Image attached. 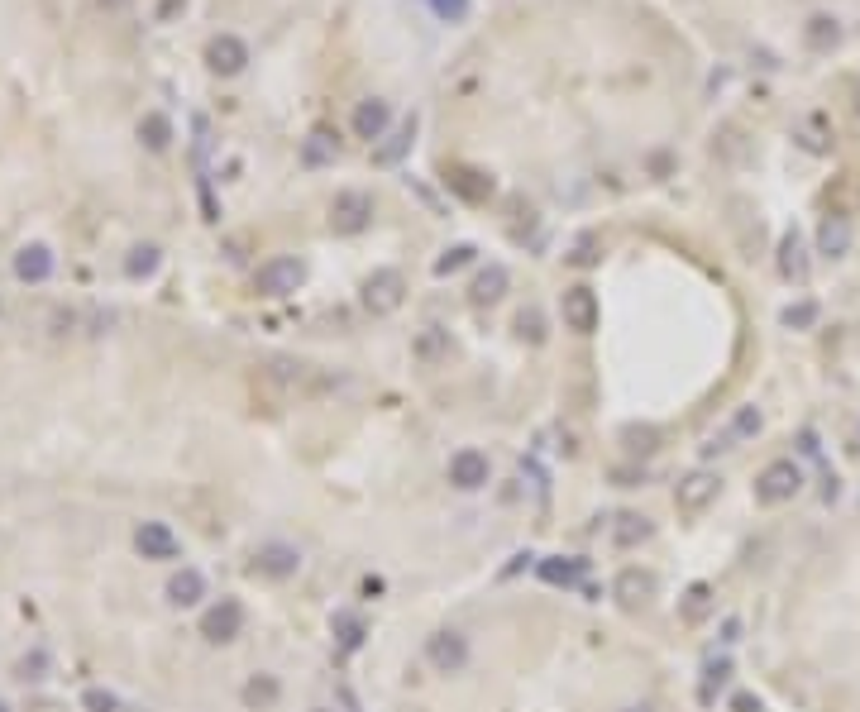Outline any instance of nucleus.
Instances as JSON below:
<instances>
[{
    "instance_id": "1",
    "label": "nucleus",
    "mask_w": 860,
    "mask_h": 712,
    "mask_svg": "<svg viewBox=\"0 0 860 712\" xmlns=\"http://www.w3.org/2000/svg\"><path fill=\"white\" fill-rule=\"evenodd\" d=\"M803 493V464L798 459H774L755 474V502L760 507H784Z\"/></svg>"
},
{
    "instance_id": "2",
    "label": "nucleus",
    "mask_w": 860,
    "mask_h": 712,
    "mask_svg": "<svg viewBox=\"0 0 860 712\" xmlns=\"http://www.w3.org/2000/svg\"><path fill=\"white\" fill-rule=\"evenodd\" d=\"M301 282H306V263L278 254V259H268L263 268H258L254 287H258V297H292Z\"/></svg>"
},
{
    "instance_id": "3",
    "label": "nucleus",
    "mask_w": 860,
    "mask_h": 712,
    "mask_svg": "<svg viewBox=\"0 0 860 712\" xmlns=\"http://www.w3.org/2000/svg\"><path fill=\"white\" fill-rule=\"evenodd\" d=\"M717 493H722V478L712 474V469H693V474L679 478V488H674V507H679L684 517H698L703 507L717 502Z\"/></svg>"
},
{
    "instance_id": "4",
    "label": "nucleus",
    "mask_w": 860,
    "mask_h": 712,
    "mask_svg": "<svg viewBox=\"0 0 860 712\" xmlns=\"http://www.w3.org/2000/svg\"><path fill=\"white\" fill-rule=\"evenodd\" d=\"M445 478H450V488H459V493H478V488H488L493 464H488V454H483V450L464 445V450L450 454V469H445Z\"/></svg>"
},
{
    "instance_id": "5",
    "label": "nucleus",
    "mask_w": 860,
    "mask_h": 712,
    "mask_svg": "<svg viewBox=\"0 0 860 712\" xmlns=\"http://www.w3.org/2000/svg\"><path fill=\"white\" fill-rule=\"evenodd\" d=\"M426 660L435 674H459V669L469 665V636L464 631H435V636H426Z\"/></svg>"
},
{
    "instance_id": "6",
    "label": "nucleus",
    "mask_w": 860,
    "mask_h": 712,
    "mask_svg": "<svg viewBox=\"0 0 860 712\" xmlns=\"http://www.w3.org/2000/svg\"><path fill=\"white\" fill-rule=\"evenodd\" d=\"M402 302H407V278H402L397 268H378V273L364 282V306L373 316H392Z\"/></svg>"
},
{
    "instance_id": "7",
    "label": "nucleus",
    "mask_w": 860,
    "mask_h": 712,
    "mask_svg": "<svg viewBox=\"0 0 860 712\" xmlns=\"http://www.w3.org/2000/svg\"><path fill=\"white\" fill-rule=\"evenodd\" d=\"M239 631H244V603H239V598H220V603L206 607V617H201V636H206L211 646H230Z\"/></svg>"
},
{
    "instance_id": "8",
    "label": "nucleus",
    "mask_w": 860,
    "mask_h": 712,
    "mask_svg": "<svg viewBox=\"0 0 860 712\" xmlns=\"http://www.w3.org/2000/svg\"><path fill=\"white\" fill-rule=\"evenodd\" d=\"M559 311H564V330H574V335H593V330H598V321H602L598 292H593V287H583V282L564 292Z\"/></svg>"
},
{
    "instance_id": "9",
    "label": "nucleus",
    "mask_w": 860,
    "mask_h": 712,
    "mask_svg": "<svg viewBox=\"0 0 860 712\" xmlns=\"http://www.w3.org/2000/svg\"><path fill=\"white\" fill-rule=\"evenodd\" d=\"M134 550L144 555V560L153 564H168L182 555V540H177V531H172L168 521H139V531H134Z\"/></svg>"
},
{
    "instance_id": "10",
    "label": "nucleus",
    "mask_w": 860,
    "mask_h": 712,
    "mask_svg": "<svg viewBox=\"0 0 860 712\" xmlns=\"http://www.w3.org/2000/svg\"><path fill=\"white\" fill-rule=\"evenodd\" d=\"M368 220H373V196L368 192H335V201H330V225H335V235H359V230H368Z\"/></svg>"
},
{
    "instance_id": "11",
    "label": "nucleus",
    "mask_w": 860,
    "mask_h": 712,
    "mask_svg": "<svg viewBox=\"0 0 860 712\" xmlns=\"http://www.w3.org/2000/svg\"><path fill=\"white\" fill-rule=\"evenodd\" d=\"M297 569H301V550L287 545V540H263L254 550V574H263V579H292Z\"/></svg>"
},
{
    "instance_id": "12",
    "label": "nucleus",
    "mask_w": 860,
    "mask_h": 712,
    "mask_svg": "<svg viewBox=\"0 0 860 712\" xmlns=\"http://www.w3.org/2000/svg\"><path fill=\"white\" fill-rule=\"evenodd\" d=\"M206 67H211L215 77H239L249 67V44L239 34H215L211 44H206Z\"/></svg>"
},
{
    "instance_id": "13",
    "label": "nucleus",
    "mask_w": 860,
    "mask_h": 712,
    "mask_svg": "<svg viewBox=\"0 0 860 712\" xmlns=\"http://www.w3.org/2000/svg\"><path fill=\"white\" fill-rule=\"evenodd\" d=\"M387 125H392V106L387 101H359L354 106V134L359 139H368V144H378V139H387Z\"/></svg>"
},
{
    "instance_id": "14",
    "label": "nucleus",
    "mask_w": 860,
    "mask_h": 712,
    "mask_svg": "<svg viewBox=\"0 0 860 712\" xmlns=\"http://www.w3.org/2000/svg\"><path fill=\"white\" fill-rule=\"evenodd\" d=\"M612 593H617V603H622V607H631V612H636V607H645L650 598H655V574H650V569H622Z\"/></svg>"
},
{
    "instance_id": "15",
    "label": "nucleus",
    "mask_w": 860,
    "mask_h": 712,
    "mask_svg": "<svg viewBox=\"0 0 860 712\" xmlns=\"http://www.w3.org/2000/svg\"><path fill=\"white\" fill-rule=\"evenodd\" d=\"M15 278L20 282H48L53 278V249L48 244H24L15 254Z\"/></svg>"
},
{
    "instance_id": "16",
    "label": "nucleus",
    "mask_w": 860,
    "mask_h": 712,
    "mask_svg": "<svg viewBox=\"0 0 860 712\" xmlns=\"http://www.w3.org/2000/svg\"><path fill=\"white\" fill-rule=\"evenodd\" d=\"M817 254L822 259H846L851 254V225H846V216H827L817 225Z\"/></svg>"
},
{
    "instance_id": "17",
    "label": "nucleus",
    "mask_w": 860,
    "mask_h": 712,
    "mask_svg": "<svg viewBox=\"0 0 860 712\" xmlns=\"http://www.w3.org/2000/svg\"><path fill=\"white\" fill-rule=\"evenodd\" d=\"M779 273L789 282H808V249H803V235L789 230L779 239Z\"/></svg>"
},
{
    "instance_id": "18",
    "label": "nucleus",
    "mask_w": 860,
    "mask_h": 712,
    "mask_svg": "<svg viewBox=\"0 0 860 712\" xmlns=\"http://www.w3.org/2000/svg\"><path fill=\"white\" fill-rule=\"evenodd\" d=\"M206 598V579H201V569H177L168 579V603L172 607H196Z\"/></svg>"
},
{
    "instance_id": "19",
    "label": "nucleus",
    "mask_w": 860,
    "mask_h": 712,
    "mask_svg": "<svg viewBox=\"0 0 860 712\" xmlns=\"http://www.w3.org/2000/svg\"><path fill=\"white\" fill-rule=\"evenodd\" d=\"M278 698H282L278 674H249V684H244V708L268 712V708H278Z\"/></svg>"
},
{
    "instance_id": "20",
    "label": "nucleus",
    "mask_w": 860,
    "mask_h": 712,
    "mask_svg": "<svg viewBox=\"0 0 860 712\" xmlns=\"http://www.w3.org/2000/svg\"><path fill=\"white\" fill-rule=\"evenodd\" d=\"M536 569H540V579H545V583H555V588H569V583H579V579H583V569H588V564L574 560V555H545Z\"/></svg>"
},
{
    "instance_id": "21",
    "label": "nucleus",
    "mask_w": 860,
    "mask_h": 712,
    "mask_svg": "<svg viewBox=\"0 0 860 712\" xmlns=\"http://www.w3.org/2000/svg\"><path fill=\"white\" fill-rule=\"evenodd\" d=\"M411 139H416V120H407V125H397V130L387 134V144H373V163L378 168H392V163H402L411 149Z\"/></svg>"
},
{
    "instance_id": "22",
    "label": "nucleus",
    "mask_w": 860,
    "mask_h": 712,
    "mask_svg": "<svg viewBox=\"0 0 860 712\" xmlns=\"http://www.w3.org/2000/svg\"><path fill=\"white\" fill-rule=\"evenodd\" d=\"M330 631H335V641H340V650H359L368 636V622L354 612V607H340L335 617H330Z\"/></svg>"
},
{
    "instance_id": "23",
    "label": "nucleus",
    "mask_w": 860,
    "mask_h": 712,
    "mask_svg": "<svg viewBox=\"0 0 860 712\" xmlns=\"http://www.w3.org/2000/svg\"><path fill=\"white\" fill-rule=\"evenodd\" d=\"M507 282H512V278H507V268H502V263H488V268L473 278V302H478V306L502 302V297H507Z\"/></svg>"
},
{
    "instance_id": "24",
    "label": "nucleus",
    "mask_w": 860,
    "mask_h": 712,
    "mask_svg": "<svg viewBox=\"0 0 860 712\" xmlns=\"http://www.w3.org/2000/svg\"><path fill=\"white\" fill-rule=\"evenodd\" d=\"M655 536V526L641 517V512H622V517L612 521V540L622 545V550H631V545H641V540Z\"/></svg>"
},
{
    "instance_id": "25",
    "label": "nucleus",
    "mask_w": 860,
    "mask_h": 712,
    "mask_svg": "<svg viewBox=\"0 0 860 712\" xmlns=\"http://www.w3.org/2000/svg\"><path fill=\"white\" fill-rule=\"evenodd\" d=\"M837 39H841V29H837V20H832V15H813V20H808V48H813V53L837 48Z\"/></svg>"
},
{
    "instance_id": "26",
    "label": "nucleus",
    "mask_w": 860,
    "mask_h": 712,
    "mask_svg": "<svg viewBox=\"0 0 860 712\" xmlns=\"http://www.w3.org/2000/svg\"><path fill=\"white\" fill-rule=\"evenodd\" d=\"M139 139H144V144H149L153 153H158V149H168V139H172L168 115H158V110H149V115L139 120Z\"/></svg>"
},
{
    "instance_id": "27",
    "label": "nucleus",
    "mask_w": 860,
    "mask_h": 712,
    "mask_svg": "<svg viewBox=\"0 0 860 712\" xmlns=\"http://www.w3.org/2000/svg\"><path fill=\"white\" fill-rule=\"evenodd\" d=\"M450 187L459 196H469V201H483V196H493V177L483 173H469V168H459V173L450 177Z\"/></svg>"
},
{
    "instance_id": "28",
    "label": "nucleus",
    "mask_w": 860,
    "mask_h": 712,
    "mask_svg": "<svg viewBox=\"0 0 860 712\" xmlns=\"http://www.w3.org/2000/svg\"><path fill=\"white\" fill-rule=\"evenodd\" d=\"M473 254H478L473 244H450V249L435 259V278H454L459 268H469V263H473Z\"/></svg>"
},
{
    "instance_id": "29",
    "label": "nucleus",
    "mask_w": 860,
    "mask_h": 712,
    "mask_svg": "<svg viewBox=\"0 0 860 712\" xmlns=\"http://www.w3.org/2000/svg\"><path fill=\"white\" fill-rule=\"evenodd\" d=\"M727 679H731V660H727V655H712L708 665H703V693H698V698H703V703H712V693L722 689Z\"/></svg>"
},
{
    "instance_id": "30",
    "label": "nucleus",
    "mask_w": 860,
    "mask_h": 712,
    "mask_svg": "<svg viewBox=\"0 0 860 712\" xmlns=\"http://www.w3.org/2000/svg\"><path fill=\"white\" fill-rule=\"evenodd\" d=\"M125 273L129 278H153V273H158V249H153V244H139V249L125 259Z\"/></svg>"
},
{
    "instance_id": "31",
    "label": "nucleus",
    "mask_w": 860,
    "mask_h": 712,
    "mask_svg": "<svg viewBox=\"0 0 860 712\" xmlns=\"http://www.w3.org/2000/svg\"><path fill=\"white\" fill-rule=\"evenodd\" d=\"M760 426H765V416L755 407H741L736 416H731V435L727 440H751V435H760Z\"/></svg>"
},
{
    "instance_id": "32",
    "label": "nucleus",
    "mask_w": 860,
    "mask_h": 712,
    "mask_svg": "<svg viewBox=\"0 0 860 712\" xmlns=\"http://www.w3.org/2000/svg\"><path fill=\"white\" fill-rule=\"evenodd\" d=\"M779 321L789 325V330H813L817 325V302H794L779 311Z\"/></svg>"
},
{
    "instance_id": "33",
    "label": "nucleus",
    "mask_w": 860,
    "mask_h": 712,
    "mask_svg": "<svg viewBox=\"0 0 860 712\" xmlns=\"http://www.w3.org/2000/svg\"><path fill=\"white\" fill-rule=\"evenodd\" d=\"M426 5H430V15H435V20H445V24L469 20V0H426Z\"/></svg>"
},
{
    "instance_id": "34",
    "label": "nucleus",
    "mask_w": 860,
    "mask_h": 712,
    "mask_svg": "<svg viewBox=\"0 0 860 712\" xmlns=\"http://www.w3.org/2000/svg\"><path fill=\"white\" fill-rule=\"evenodd\" d=\"M708 598H712L708 583H693V588H688V603H684V617H688V622H698V617L708 612Z\"/></svg>"
},
{
    "instance_id": "35",
    "label": "nucleus",
    "mask_w": 860,
    "mask_h": 712,
    "mask_svg": "<svg viewBox=\"0 0 860 712\" xmlns=\"http://www.w3.org/2000/svg\"><path fill=\"white\" fill-rule=\"evenodd\" d=\"M82 708H91V712H120V698H115V693H106V689H86L82 693Z\"/></svg>"
},
{
    "instance_id": "36",
    "label": "nucleus",
    "mask_w": 860,
    "mask_h": 712,
    "mask_svg": "<svg viewBox=\"0 0 860 712\" xmlns=\"http://www.w3.org/2000/svg\"><path fill=\"white\" fill-rule=\"evenodd\" d=\"M521 335H526V340H531V345H540V340H545V316H540L536 306H531V311H521Z\"/></svg>"
},
{
    "instance_id": "37",
    "label": "nucleus",
    "mask_w": 860,
    "mask_h": 712,
    "mask_svg": "<svg viewBox=\"0 0 860 712\" xmlns=\"http://www.w3.org/2000/svg\"><path fill=\"white\" fill-rule=\"evenodd\" d=\"M330 153H335V139H330L325 130H316L311 134V144H306V163H325Z\"/></svg>"
},
{
    "instance_id": "38",
    "label": "nucleus",
    "mask_w": 860,
    "mask_h": 712,
    "mask_svg": "<svg viewBox=\"0 0 860 712\" xmlns=\"http://www.w3.org/2000/svg\"><path fill=\"white\" fill-rule=\"evenodd\" d=\"M731 712H765V703L755 693H731Z\"/></svg>"
},
{
    "instance_id": "39",
    "label": "nucleus",
    "mask_w": 860,
    "mask_h": 712,
    "mask_svg": "<svg viewBox=\"0 0 860 712\" xmlns=\"http://www.w3.org/2000/svg\"><path fill=\"white\" fill-rule=\"evenodd\" d=\"M335 698H340V708H344V712H364V708H359V698H354V689H349V684H340V689H335Z\"/></svg>"
},
{
    "instance_id": "40",
    "label": "nucleus",
    "mask_w": 860,
    "mask_h": 712,
    "mask_svg": "<svg viewBox=\"0 0 860 712\" xmlns=\"http://www.w3.org/2000/svg\"><path fill=\"white\" fill-rule=\"evenodd\" d=\"M722 641H727V646L741 641V617H727V622H722Z\"/></svg>"
},
{
    "instance_id": "41",
    "label": "nucleus",
    "mask_w": 860,
    "mask_h": 712,
    "mask_svg": "<svg viewBox=\"0 0 860 712\" xmlns=\"http://www.w3.org/2000/svg\"><path fill=\"white\" fill-rule=\"evenodd\" d=\"M626 712H655V708H650V703H636V708H626Z\"/></svg>"
},
{
    "instance_id": "42",
    "label": "nucleus",
    "mask_w": 860,
    "mask_h": 712,
    "mask_svg": "<svg viewBox=\"0 0 860 712\" xmlns=\"http://www.w3.org/2000/svg\"><path fill=\"white\" fill-rule=\"evenodd\" d=\"M0 712H10V708H5V703H0Z\"/></svg>"
}]
</instances>
